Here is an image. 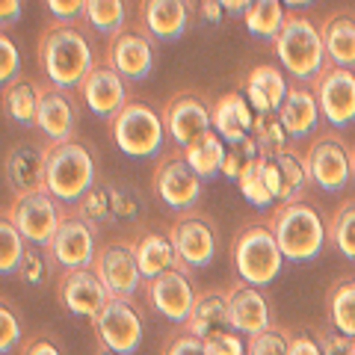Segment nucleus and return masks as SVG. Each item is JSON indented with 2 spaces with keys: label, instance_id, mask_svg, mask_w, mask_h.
<instances>
[{
  "label": "nucleus",
  "instance_id": "nucleus-21",
  "mask_svg": "<svg viewBox=\"0 0 355 355\" xmlns=\"http://www.w3.org/2000/svg\"><path fill=\"white\" fill-rule=\"evenodd\" d=\"M128 80L119 71H113L110 65H95L92 74L83 80L80 92H83V104L89 107V113L98 119L113 121L121 107L128 104Z\"/></svg>",
  "mask_w": 355,
  "mask_h": 355
},
{
  "label": "nucleus",
  "instance_id": "nucleus-35",
  "mask_svg": "<svg viewBox=\"0 0 355 355\" xmlns=\"http://www.w3.org/2000/svg\"><path fill=\"white\" fill-rule=\"evenodd\" d=\"M252 137L261 148V157H275V154H284L287 151V139L291 133L284 130L279 113H261L254 119V128H252Z\"/></svg>",
  "mask_w": 355,
  "mask_h": 355
},
{
  "label": "nucleus",
  "instance_id": "nucleus-31",
  "mask_svg": "<svg viewBox=\"0 0 355 355\" xmlns=\"http://www.w3.org/2000/svg\"><path fill=\"white\" fill-rule=\"evenodd\" d=\"M83 18L98 36L116 39L121 30H128V0H86Z\"/></svg>",
  "mask_w": 355,
  "mask_h": 355
},
{
  "label": "nucleus",
  "instance_id": "nucleus-24",
  "mask_svg": "<svg viewBox=\"0 0 355 355\" xmlns=\"http://www.w3.org/2000/svg\"><path fill=\"white\" fill-rule=\"evenodd\" d=\"M3 175L15 196L44 190V148H36L30 142L9 148L3 160Z\"/></svg>",
  "mask_w": 355,
  "mask_h": 355
},
{
  "label": "nucleus",
  "instance_id": "nucleus-2",
  "mask_svg": "<svg viewBox=\"0 0 355 355\" xmlns=\"http://www.w3.org/2000/svg\"><path fill=\"white\" fill-rule=\"evenodd\" d=\"M98 187V166L92 148L80 139L44 146V190L60 205L77 207Z\"/></svg>",
  "mask_w": 355,
  "mask_h": 355
},
{
  "label": "nucleus",
  "instance_id": "nucleus-7",
  "mask_svg": "<svg viewBox=\"0 0 355 355\" xmlns=\"http://www.w3.org/2000/svg\"><path fill=\"white\" fill-rule=\"evenodd\" d=\"M166 234H169V240H172L184 272L205 270V266L216 258L219 231H216V222L210 219L207 214H196V210L181 214L169 225Z\"/></svg>",
  "mask_w": 355,
  "mask_h": 355
},
{
  "label": "nucleus",
  "instance_id": "nucleus-10",
  "mask_svg": "<svg viewBox=\"0 0 355 355\" xmlns=\"http://www.w3.org/2000/svg\"><path fill=\"white\" fill-rule=\"evenodd\" d=\"M154 196L160 198L166 207L178 210V214H190L202 198V178L187 163L184 154H169L157 163L151 178Z\"/></svg>",
  "mask_w": 355,
  "mask_h": 355
},
{
  "label": "nucleus",
  "instance_id": "nucleus-52",
  "mask_svg": "<svg viewBox=\"0 0 355 355\" xmlns=\"http://www.w3.org/2000/svg\"><path fill=\"white\" fill-rule=\"evenodd\" d=\"M261 172H263V181L270 187V193L275 202H282V190H284V181H282V169L275 157H261Z\"/></svg>",
  "mask_w": 355,
  "mask_h": 355
},
{
  "label": "nucleus",
  "instance_id": "nucleus-11",
  "mask_svg": "<svg viewBox=\"0 0 355 355\" xmlns=\"http://www.w3.org/2000/svg\"><path fill=\"white\" fill-rule=\"evenodd\" d=\"M163 125L178 148H190L214 130V107L196 92H178L163 104Z\"/></svg>",
  "mask_w": 355,
  "mask_h": 355
},
{
  "label": "nucleus",
  "instance_id": "nucleus-18",
  "mask_svg": "<svg viewBox=\"0 0 355 355\" xmlns=\"http://www.w3.org/2000/svg\"><path fill=\"white\" fill-rule=\"evenodd\" d=\"M57 296L69 314L86 317V320H95L104 311V305L113 299L107 291V284L98 279V272L92 266H89V270H65L60 275Z\"/></svg>",
  "mask_w": 355,
  "mask_h": 355
},
{
  "label": "nucleus",
  "instance_id": "nucleus-57",
  "mask_svg": "<svg viewBox=\"0 0 355 355\" xmlns=\"http://www.w3.org/2000/svg\"><path fill=\"white\" fill-rule=\"evenodd\" d=\"M284 6H291V9H305V6H311L314 0H282Z\"/></svg>",
  "mask_w": 355,
  "mask_h": 355
},
{
  "label": "nucleus",
  "instance_id": "nucleus-5",
  "mask_svg": "<svg viewBox=\"0 0 355 355\" xmlns=\"http://www.w3.org/2000/svg\"><path fill=\"white\" fill-rule=\"evenodd\" d=\"M231 263H234L237 279L254 287L270 284L282 272L284 254L270 222H249L237 231L234 243H231Z\"/></svg>",
  "mask_w": 355,
  "mask_h": 355
},
{
  "label": "nucleus",
  "instance_id": "nucleus-40",
  "mask_svg": "<svg viewBox=\"0 0 355 355\" xmlns=\"http://www.w3.org/2000/svg\"><path fill=\"white\" fill-rule=\"evenodd\" d=\"M51 266H53V261H51V254H48V249H39V246H30L27 249V254L21 258V263H18V279L24 282V284H30V287H39V284H44L51 279Z\"/></svg>",
  "mask_w": 355,
  "mask_h": 355
},
{
  "label": "nucleus",
  "instance_id": "nucleus-29",
  "mask_svg": "<svg viewBox=\"0 0 355 355\" xmlns=\"http://www.w3.org/2000/svg\"><path fill=\"white\" fill-rule=\"evenodd\" d=\"M323 42L329 65L355 71V15L352 12H335L323 24Z\"/></svg>",
  "mask_w": 355,
  "mask_h": 355
},
{
  "label": "nucleus",
  "instance_id": "nucleus-3",
  "mask_svg": "<svg viewBox=\"0 0 355 355\" xmlns=\"http://www.w3.org/2000/svg\"><path fill=\"white\" fill-rule=\"evenodd\" d=\"M272 44H275V57H279L282 69L291 77H296L299 83H314L320 71L329 65L323 27H317L302 12H287L284 27Z\"/></svg>",
  "mask_w": 355,
  "mask_h": 355
},
{
  "label": "nucleus",
  "instance_id": "nucleus-14",
  "mask_svg": "<svg viewBox=\"0 0 355 355\" xmlns=\"http://www.w3.org/2000/svg\"><path fill=\"white\" fill-rule=\"evenodd\" d=\"M305 166H308V178L326 193L343 190L349 184V178L355 175L352 151L335 137H320L317 142H311V148L305 151Z\"/></svg>",
  "mask_w": 355,
  "mask_h": 355
},
{
  "label": "nucleus",
  "instance_id": "nucleus-30",
  "mask_svg": "<svg viewBox=\"0 0 355 355\" xmlns=\"http://www.w3.org/2000/svg\"><path fill=\"white\" fill-rule=\"evenodd\" d=\"M329 326L355 338V279H338L326 293Z\"/></svg>",
  "mask_w": 355,
  "mask_h": 355
},
{
  "label": "nucleus",
  "instance_id": "nucleus-34",
  "mask_svg": "<svg viewBox=\"0 0 355 355\" xmlns=\"http://www.w3.org/2000/svg\"><path fill=\"white\" fill-rule=\"evenodd\" d=\"M243 21H246V30L252 36L275 42L282 27H284V21H287V12H284L282 0H254L249 6V12L243 15Z\"/></svg>",
  "mask_w": 355,
  "mask_h": 355
},
{
  "label": "nucleus",
  "instance_id": "nucleus-36",
  "mask_svg": "<svg viewBox=\"0 0 355 355\" xmlns=\"http://www.w3.org/2000/svg\"><path fill=\"white\" fill-rule=\"evenodd\" d=\"M27 249H30V243L15 228L12 216L3 210V219H0V272L3 275L18 272V263L27 254Z\"/></svg>",
  "mask_w": 355,
  "mask_h": 355
},
{
  "label": "nucleus",
  "instance_id": "nucleus-50",
  "mask_svg": "<svg viewBox=\"0 0 355 355\" xmlns=\"http://www.w3.org/2000/svg\"><path fill=\"white\" fill-rule=\"evenodd\" d=\"M287 355H323V349H320V338H314L305 329L291 331V347H287Z\"/></svg>",
  "mask_w": 355,
  "mask_h": 355
},
{
  "label": "nucleus",
  "instance_id": "nucleus-54",
  "mask_svg": "<svg viewBox=\"0 0 355 355\" xmlns=\"http://www.w3.org/2000/svg\"><path fill=\"white\" fill-rule=\"evenodd\" d=\"M21 9H24V3H21V0H0V21H3V30H9L12 24H18Z\"/></svg>",
  "mask_w": 355,
  "mask_h": 355
},
{
  "label": "nucleus",
  "instance_id": "nucleus-19",
  "mask_svg": "<svg viewBox=\"0 0 355 355\" xmlns=\"http://www.w3.org/2000/svg\"><path fill=\"white\" fill-rule=\"evenodd\" d=\"M228 323L234 331L246 338H254L261 331L272 329V311L261 287L237 282L228 287Z\"/></svg>",
  "mask_w": 355,
  "mask_h": 355
},
{
  "label": "nucleus",
  "instance_id": "nucleus-37",
  "mask_svg": "<svg viewBox=\"0 0 355 355\" xmlns=\"http://www.w3.org/2000/svg\"><path fill=\"white\" fill-rule=\"evenodd\" d=\"M329 240L343 258L355 261V202L340 205L329 219Z\"/></svg>",
  "mask_w": 355,
  "mask_h": 355
},
{
  "label": "nucleus",
  "instance_id": "nucleus-8",
  "mask_svg": "<svg viewBox=\"0 0 355 355\" xmlns=\"http://www.w3.org/2000/svg\"><path fill=\"white\" fill-rule=\"evenodd\" d=\"M9 216H12L15 228L24 234V240L30 246L48 249V243L57 234L60 222L65 216V205H60L48 190H36V193H24L15 196L12 205L3 207Z\"/></svg>",
  "mask_w": 355,
  "mask_h": 355
},
{
  "label": "nucleus",
  "instance_id": "nucleus-55",
  "mask_svg": "<svg viewBox=\"0 0 355 355\" xmlns=\"http://www.w3.org/2000/svg\"><path fill=\"white\" fill-rule=\"evenodd\" d=\"M198 9H202V18L207 21V24H219V21L225 18V9H222L219 0H202Z\"/></svg>",
  "mask_w": 355,
  "mask_h": 355
},
{
  "label": "nucleus",
  "instance_id": "nucleus-9",
  "mask_svg": "<svg viewBox=\"0 0 355 355\" xmlns=\"http://www.w3.org/2000/svg\"><path fill=\"white\" fill-rule=\"evenodd\" d=\"M98 231L89 219H83L74 207L65 210V216L60 222L57 234L48 243V254L53 266L60 270H89L95 263V254H98Z\"/></svg>",
  "mask_w": 355,
  "mask_h": 355
},
{
  "label": "nucleus",
  "instance_id": "nucleus-15",
  "mask_svg": "<svg viewBox=\"0 0 355 355\" xmlns=\"http://www.w3.org/2000/svg\"><path fill=\"white\" fill-rule=\"evenodd\" d=\"M107 65L128 83H142L154 71V42L142 27L121 30L107 44Z\"/></svg>",
  "mask_w": 355,
  "mask_h": 355
},
{
  "label": "nucleus",
  "instance_id": "nucleus-27",
  "mask_svg": "<svg viewBox=\"0 0 355 355\" xmlns=\"http://www.w3.org/2000/svg\"><path fill=\"white\" fill-rule=\"evenodd\" d=\"M137 249V261L142 270V279H157L163 272L181 270V261H178V252L172 246V240L166 231H142L139 240L133 243Z\"/></svg>",
  "mask_w": 355,
  "mask_h": 355
},
{
  "label": "nucleus",
  "instance_id": "nucleus-39",
  "mask_svg": "<svg viewBox=\"0 0 355 355\" xmlns=\"http://www.w3.org/2000/svg\"><path fill=\"white\" fill-rule=\"evenodd\" d=\"M237 187H240V193L246 196V202L254 205V207H266V205L275 202L272 193H270V187H266V181H263L261 157L246 163V169H243V175L237 178Z\"/></svg>",
  "mask_w": 355,
  "mask_h": 355
},
{
  "label": "nucleus",
  "instance_id": "nucleus-38",
  "mask_svg": "<svg viewBox=\"0 0 355 355\" xmlns=\"http://www.w3.org/2000/svg\"><path fill=\"white\" fill-rule=\"evenodd\" d=\"M275 163H279L282 169V181H284V190H282V202H296L299 196H302L305 184L311 181L308 178V166H305V157H296V154L284 151V154H275Z\"/></svg>",
  "mask_w": 355,
  "mask_h": 355
},
{
  "label": "nucleus",
  "instance_id": "nucleus-42",
  "mask_svg": "<svg viewBox=\"0 0 355 355\" xmlns=\"http://www.w3.org/2000/svg\"><path fill=\"white\" fill-rule=\"evenodd\" d=\"M287 347H291V331L275 326L249 338V355H287Z\"/></svg>",
  "mask_w": 355,
  "mask_h": 355
},
{
  "label": "nucleus",
  "instance_id": "nucleus-32",
  "mask_svg": "<svg viewBox=\"0 0 355 355\" xmlns=\"http://www.w3.org/2000/svg\"><path fill=\"white\" fill-rule=\"evenodd\" d=\"M3 113L21 128H36L39 116V86L27 80H18L12 86H3Z\"/></svg>",
  "mask_w": 355,
  "mask_h": 355
},
{
  "label": "nucleus",
  "instance_id": "nucleus-59",
  "mask_svg": "<svg viewBox=\"0 0 355 355\" xmlns=\"http://www.w3.org/2000/svg\"><path fill=\"white\" fill-rule=\"evenodd\" d=\"M352 169H355V148H352Z\"/></svg>",
  "mask_w": 355,
  "mask_h": 355
},
{
  "label": "nucleus",
  "instance_id": "nucleus-46",
  "mask_svg": "<svg viewBox=\"0 0 355 355\" xmlns=\"http://www.w3.org/2000/svg\"><path fill=\"white\" fill-rule=\"evenodd\" d=\"M42 3L57 24H74L86 15V0H42Z\"/></svg>",
  "mask_w": 355,
  "mask_h": 355
},
{
  "label": "nucleus",
  "instance_id": "nucleus-22",
  "mask_svg": "<svg viewBox=\"0 0 355 355\" xmlns=\"http://www.w3.org/2000/svg\"><path fill=\"white\" fill-rule=\"evenodd\" d=\"M139 24L154 42H178L190 27V0H139Z\"/></svg>",
  "mask_w": 355,
  "mask_h": 355
},
{
  "label": "nucleus",
  "instance_id": "nucleus-28",
  "mask_svg": "<svg viewBox=\"0 0 355 355\" xmlns=\"http://www.w3.org/2000/svg\"><path fill=\"white\" fill-rule=\"evenodd\" d=\"M196 338H210L222 329H231L228 323V291H205L196 296V305L190 311V320L181 326Z\"/></svg>",
  "mask_w": 355,
  "mask_h": 355
},
{
  "label": "nucleus",
  "instance_id": "nucleus-56",
  "mask_svg": "<svg viewBox=\"0 0 355 355\" xmlns=\"http://www.w3.org/2000/svg\"><path fill=\"white\" fill-rule=\"evenodd\" d=\"M222 9H225V15H246L249 12V6L254 3V0H219Z\"/></svg>",
  "mask_w": 355,
  "mask_h": 355
},
{
  "label": "nucleus",
  "instance_id": "nucleus-48",
  "mask_svg": "<svg viewBox=\"0 0 355 355\" xmlns=\"http://www.w3.org/2000/svg\"><path fill=\"white\" fill-rule=\"evenodd\" d=\"M110 202H113L116 219H133L139 216V196L133 190H121V187H110Z\"/></svg>",
  "mask_w": 355,
  "mask_h": 355
},
{
  "label": "nucleus",
  "instance_id": "nucleus-16",
  "mask_svg": "<svg viewBox=\"0 0 355 355\" xmlns=\"http://www.w3.org/2000/svg\"><path fill=\"white\" fill-rule=\"evenodd\" d=\"M314 95L331 128H347L355 121V71L326 65L314 80Z\"/></svg>",
  "mask_w": 355,
  "mask_h": 355
},
{
  "label": "nucleus",
  "instance_id": "nucleus-4",
  "mask_svg": "<svg viewBox=\"0 0 355 355\" xmlns=\"http://www.w3.org/2000/svg\"><path fill=\"white\" fill-rule=\"evenodd\" d=\"M270 228L282 246L284 261H311L323 252L329 240V222L308 202H284L272 210Z\"/></svg>",
  "mask_w": 355,
  "mask_h": 355
},
{
  "label": "nucleus",
  "instance_id": "nucleus-1",
  "mask_svg": "<svg viewBox=\"0 0 355 355\" xmlns=\"http://www.w3.org/2000/svg\"><path fill=\"white\" fill-rule=\"evenodd\" d=\"M39 65L48 86L74 92L95 69V51L80 27L74 24H48L39 36Z\"/></svg>",
  "mask_w": 355,
  "mask_h": 355
},
{
  "label": "nucleus",
  "instance_id": "nucleus-49",
  "mask_svg": "<svg viewBox=\"0 0 355 355\" xmlns=\"http://www.w3.org/2000/svg\"><path fill=\"white\" fill-rule=\"evenodd\" d=\"M163 355H205V340L190 335L187 329H181L178 335H172L166 340Z\"/></svg>",
  "mask_w": 355,
  "mask_h": 355
},
{
  "label": "nucleus",
  "instance_id": "nucleus-6",
  "mask_svg": "<svg viewBox=\"0 0 355 355\" xmlns=\"http://www.w3.org/2000/svg\"><path fill=\"white\" fill-rule=\"evenodd\" d=\"M110 125H113V139L121 154H128L133 160H146L160 154L166 125H163V113H157L151 104L130 98Z\"/></svg>",
  "mask_w": 355,
  "mask_h": 355
},
{
  "label": "nucleus",
  "instance_id": "nucleus-45",
  "mask_svg": "<svg viewBox=\"0 0 355 355\" xmlns=\"http://www.w3.org/2000/svg\"><path fill=\"white\" fill-rule=\"evenodd\" d=\"M21 343V323H18V314L12 311V305L3 299L0 305V352L9 355Z\"/></svg>",
  "mask_w": 355,
  "mask_h": 355
},
{
  "label": "nucleus",
  "instance_id": "nucleus-33",
  "mask_svg": "<svg viewBox=\"0 0 355 355\" xmlns=\"http://www.w3.org/2000/svg\"><path fill=\"white\" fill-rule=\"evenodd\" d=\"M225 148H228L225 139H222L216 130H210L184 151V157L196 169V175L202 178V181H207V178L222 175V157H225Z\"/></svg>",
  "mask_w": 355,
  "mask_h": 355
},
{
  "label": "nucleus",
  "instance_id": "nucleus-41",
  "mask_svg": "<svg viewBox=\"0 0 355 355\" xmlns=\"http://www.w3.org/2000/svg\"><path fill=\"white\" fill-rule=\"evenodd\" d=\"M74 210L83 219L92 222V225H98V222H107V219H116L113 216V202H110V187H95V190L89 193Z\"/></svg>",
  "mask_w": 355,
  "mask_h": 355
},
{
  "label": "nucleus",
  "instance_id": "nucleus-26",
  "mask_svg": "<svg viewBox=\"0 0 355 355\" xmlns=\"http://www.w3.org/2000/svg\"><path fill=\"white\" fill-rule=\"evenodd\" d=\"M320 116L323 113H320V101H317L314 89H308L302 83L291 86V92H287L284 104L279 110V119H282L284 130L291 133V139L311 137V133L317 130V125H320Z\"/></svg>",
  "mask_w": 355,
  "mask_h": 355
},
{
  "label": "nucleus",
  "instance_id": "nucleus-12",
  "mask_svg": "<svg viewBox=\"0 0 355 355\" xmlns=\"http://www.w3.org/2000/svg\"><path fill=\"white\" fill-rule=\"evenodd\" d=\"M95 335L101 340V347L116 349L121 355H130L139 349L142 335H146V326H142V317L133 299H110L104 305V311L92 320Z\"/></svg>",
  "mask_w": 355,
  "mask_h": 355
},
{
  "label": "nucleus",
  "instance_id": "nucleus-20",
  "mask_svg": "<svg viewBox=\"0 0 355 355\" xmlns=\"http://www.w3.org/2000/svg\"><path fill=\"white\" fill-rule=\"evenodd\" d=\"M36 128L42 130V137L48 139V146L53 142H69L77 139V104L71 92L53 86H39V116Z\"/></svg>",
  "mask_w": 355,
  "mask_h": 355
},
{
  "label": "nucleus",
  "instance_id": "nucleus-58",
  "mask_svg": "<svg viewBox=\"0 0 355 355\" xmlns=\"http://www.w3.org/2000/svg\"><path fill=\"white\" fill-rule=\"evenodd\" d=\"M95 355H121V352H116V349H107V347H101V349H98Z\"/></svg>",
  "mask_w": 355,
  "mask_h": 355
},
{
  "label": "nucleus",
  "instance_id": "nucleus-47",
  "mask_svg": "<svg viewBox=\"0 0 355 355\" xmlns=\"http://www.w3.org/2000/svg\"><path fill=\"white\" fill-rule=\"evenodd\" d=\"M320 349H323V355H355V338L343 335V331H338L335 326L329 329H320Z\"/></svg>",
  "mask_w": 355,
  "mask_h": 355
},
{
  "label": "nucleus",
  "instance_id": "nucleus-43",
  "mask_svg": "<svg viewBox=\"0 0 355 355\" xmlns=\"http://www.w3.org/2000/svg\"><path fill=\"white\" fill-rule=\"evenodd\" d=\"M205 355H249V343L243 340L240 331L222 329L216 335L205 338Z\"/></svg>",
  "mask_w": 355,
  "mask_h": 355
},
{
  "label": "nucleus",
  "instance_id": "nucleus-17",
  "mask_svg": "<svg viewBox=\"0 0 355 355\" xmlns=\"http://www.w3.org/2000/svg\"><path fill=\"white\" fill-rule=\"evenodd\" d=\"M146 296H148V305L154 308V314H160L169 323L184 326L190 320V311L196 305L198 293L190 282V272L172 270V272H163L157 279H151L146 284Z\"/></svg>",
  "mask_w": 355,
  "mask_h": 355
},
{
  "label": "nucleus",
  "instance_id": "nucleus-53",
  "mask_svg": "<svg viewBox=\"0 0 355 355\" xmlns=\"http://www.w3.org/2000/svg\"><path fill=\"white\" fill-rule=\"evenodd\" d=\"M246 154H243L237 146H228L225 148V157H222V175L231 178V181H237V178L243 175V169H246Z\"/></svg>",
  "mask_w": 355,
  "mask_h": 355
},
{
  "label": "nucleus",
  "instance_id": "nucleus-44",
  "mask_svg": "<svg viewBox=\"0 0 355 355\" xmlns=\"http://www.w3.org/2000/svg\"><path fill=\"white\" fill-rule=\"evenodd\" d=\"M18 74H21L18 44L3 33V36H0V83L12 86V83H18Z\"/></svg>",
  "mask_w": 355,
  "mask_h": 355
},
{
  "label": "nucleus",
  "instance_id": "nucleus-13",
  "mask_svg": "<svg viewBox=\"0 0 355 355\" xmlns=\"http://www.w3.org/2000/svg\"><path fill=\"white\" fill-rule=\"evenodd\" d=\"M92 270L98 272V279L107 284L110 296H116V299H130L142 284L137 249H133V243H128V240L104 243L95 254Z\"/></svg>",
  "mask_w": 355,
  "mask_h": 355
},
{
  "label": "nucleus",
  "instance_id": "nucleus-51",
  "mask_svg": "<svg viewBox=\"0 0 355 355\" xmlns=\"http://www.w3.org/2000/svg\"><path fill=\"white\" fill-rule=\"evenodd\" d=\"M18 355H62V349L51 335H33L24 340V347H21Z\"/></svg>",
  "mask_w": 355,
  "mask_h": 355
},
{
  "label": "nucleus",
  "instance_id": "nucleus-25",
  "mask_svg": "<svg viewBox=\"0 0 355 355\" xmlns=\"http://www.w3.org/2000/svg\"><path fill=\"white\" fill-rule=\"evenodd\" d=\"M287 92H291V83L284 80L282 69H275V65H254L246 77V83H243V95L249 98V104L258 116L279 113Z\"/></svg>",
  "mask_w": 355,
  "mask_h": 355
},
{
  "label": "nucleus",
  "instance_id": "nucleus-23",
  "mask_svg": "<svg viewBox=\"0 0 355 355\" xmlns=\"http://www.w3.org/2000/svg\"><path fill=\"white\" fill-rule=\"evenodd\" d=\"M254 119L258 113L243 92H225L214 101V130L225 139V146H240L243 139H249Z\"/></svg>",
  "mask_w": 355,
  "mask_h": 355
}]
</instances>
